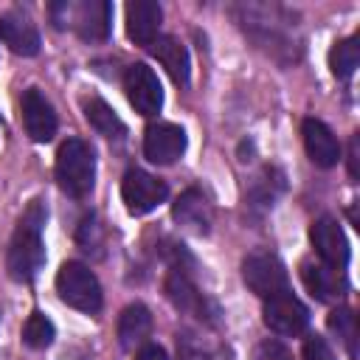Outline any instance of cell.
<instances>
[{
  "label": "cell",
  "instance_id": "2",
  "mask_svg": "<svg viewBox=\"0 0 360 360\" xmlns=\"http://www.w3.org/2000/svg\"><path fill=\"white\" fill-rule=\"evenodd\" d=\"M51 17L56 28H76V34L87 42H101L112 28V6L107 0H84V3H53Z\"/></svg>",
  "mask_w": 360,
  "mask_h": 360
},
{
  "label": "cell",
  "instance_id": "3",
  "mask_svg": "<svg viewBox=\"0 0 360 360\" xmlns=\"http://www.w3.org/2000/svg\"><path fill=\"white\" fill-rule=\"evenodd\" d=\"M96 180V158L87 141L68 138L56 152V183L70 197H87Z\"/></svg>",
  "mask_w": 360,
  "mask_h": 360
},
{
  "label": "cell",
  "instance_id": "12",
  "mask_svg": "<svg viewBox=\"0 0 360 360\" xmlns=\"http://www.w3.org/2000/svg\"><path fill=\"white\" fill-rule=\"evenodd\" d=\"M0 39L17 56H37L39 53V45H42L37 25L22 11H8V14L0 17Z\"/></svg>",
  "mask_w": 360,
  "mask_h": 360
},
{
  "label": "cell",
  "instance_id": "21",
  "mask_svg": "<svg viewBox=\"0 0 360 360\" xmlns=\"http://www.w3.org/2000/svg\"><path fill=\"white\" fill-rule=\"evenodd\" d=\"M360 62V45H357V37H349V39H340L332 45L329 51V68L338 79H349L354 73Z\"/></svg>",
  "mask_w": 360,
  "mask_h": 360
},
{
  "label": "cell",
  "instance_id": "19",
  "mask_svg": "<svg viewBox=\"0 0 360 360\" xmlns=\"http://www.w3.org/2000/svg\"><path fill=\"white\" fill-rule=\"evenodd\" d=\"M84 118L104 138H124V132H127L124 121L115 115V110L104 98H87L84 101Z\"/></svg>",
  "mask_w": 360,
  "mask_h": 360
},
{
  "label": "cell",
  "instance_id": "1",
  "mask_svg": "<svg viewBox=\"0 0 360 360\" xmlns=\"http://www.w3.org/2000/svg\"><path fill=\"white\" fill-rule=\"evenodd\" d=\"M45 202L31 200L28 208L22 211L14 236L8 242V256H6V270L14 281L28 284L37 278V273L45 264V242H42V228H45Z\"/></svg>",
  "mask_w": 360,
  "mask_h": 360
},
{
  "label": "cell",
  "instance_id": "9",
  "mask_svg": "<svg viewBox=\"0 0 360 360\" xmlns=\"http://www.w3.org/2000/svg\"><path fill=\"white\" fill-rule=\"evenodd\" d=\"M183 152H186L183 127L169 124V121H158V124L146 127V132H143V155H146V160L166 166V163H174Z\"/></svg>",
  "mask_w": 360,
  "mask_h": 360
},
{
  "label": "cell",
  "instance_id": "20",
  "mask_svg": "<svg viewBox=\"0 0 360 360\" xmlns=\"http://www.w3.org/2000/svg\"><path fill=\"white\" fill-rule=\"evenodd\" d=\"M166 292H169V298L174 301L177 309L200 312V307H202V298H200L197 287H194V284L188 281V276L180 273V270H174V273L169 276V281H166Z\"/></svg>",
  "mask_w": 360,
  "mask_h": 360
},
{
  "label": "cell",
  "instance_id": "4",
  "mask_svg": "<svg viewBox=\"0 0 360 360\" xmlns=\"http://www.w3.org/2000/svg\"><path fill=\"white\" fill-rule=\"evenodd\" d=\"M56 292L59 298L79 309V312H98L101 309V284L96 273L82 262H65L56 273Z\"/></svg>",
  "mask_w": 360,
  "mask_h": 360
},
{
  "label": "cell",
  "instance_id": "22",
  "mask_svg": "<svg viewBox=\"0 0 360 360\" xmlns=\"http://www.w3.org/2000/svg\"><path fill=\"white\" fill-rule=\"evenodd\" d=\"M53 335H56V329H53L51 318H45L42 312H31L28 315V321L22 326V343L28 349H45V346H51L53 343Z\"/></svg>",
  "mask_w": 360,
  "mask_h": 360
},
{
  "label": "cell",
  "instance_id": "24",
  "mask_svg": "<svg viewBox=\"0 0 360 360\" xmlns=\"http://www.w3.org/2000/svg\"><path fill=\"white\" fill-rule=\"evenodd\" d=\"M304 360H338L335 352L329 349V343L318 335H309L304 340Z\"/></svg>",
  "mask_w": 360,
  "mask_h": 360
},
{
  "label": "cell",
  "instance_id": "6",
  "mask_svg": "<svg viewBox=\"0 0 360 360\" xmlns=\"http://www.w3.org/2000/svg\"><path fill=\"white\" fill-rule=\"evenodd\" d=\"M166 194H169L166 183L143 169H129L121 180V200H124L127 211L135 217L155 211L166 200Z\"/></svg>",
  "mask_w": 360,
  "mask_h": 360
},
{
  "label": "cell",
  "instance_id": "8",
  "mask_svg": "<svg viewBox=\"0 0 360 360\" xmlns=\"http://www.w3.org/2000/svg\"><path fill=\"white\" fill-rule=\"evenodd\" d=\"M264 323L270 332L276 335H301L309 323V309L292 295V292H281L264 301Z\"/></svg>",
  "mask_w": 360,
  "mask_h": 360
},
{
  "label": "cell",
  "instance_id": "25",
  "mask_svg": "<svg viewBox=\"0 0 360 360\" xmlns=\"http://www.w3.org/2000/svg\"><path fill=\"white\" fill-rule=\"evenodd\" d=\"M256 360H292V354L278 340H264L256 352Z\"/></svg>",
  "mask_w": 360,
  "mask_h": 360
},
{
  "label": "cell",
  "instance_id": "23",
  "mask_svg": "<svg viewBox=\"0 0 360 360\" xmlns=\"http://www.w3.org/2000/svg\"><path fill=\"white\" fill-rule=\"evenodd\" d=\"M329 329L343 340V346L349 349V354H357V321L352 315V309H335L329 315Z\"/></svg>",
  "mask_w": 360,
  "mask_h": 360
},
{
  "label": "cell",
  "instance_id": "16",
  "mask_svg": "<svg viewBox=\"0 0 360 360\" xmlns=\"http://www.w3.org/2000/svg\"><path fill=\"white\" fill-rule=\"evenodd\" d=\"M174 219L194 231V233H208V225H211V205L208 200L202 197V191L197 188H188L180 194V200L174 202Z\"/></svg>",
  "mask_w": 360,
  "mask_h": 360
},
{
  "label": "cell",
  "instance_id": "11",
  "mask_svg": "<svg viewBox=\"0 0 360 360\" xmlns=\"http://www.w3.org/2000/svg\"><path fill=\"white\" fill-rule=\"evenodd\" d=\"M22 121H25V132L37 143H48L56 135V112L37 87H28L22 93Z\"/></svg>",
  "mask_w": 360,
  "mask_h": 360
},
{
  "label": "cell",
  "instance_id": "10",
  "mask_svg": "<svg viewBox=\"0 0 360 360\" xmlns=\"http://www.w3.org/2000/svg\"><path fill=\"white\" fill-rule=\"evenodd\" d=\"M309 239H312V248H315V253L321 256L323 264H329L335 270H343L349 264V239H346V233H343L338 219L321 217L312 225Z\"/></svg>",
  "mask_w": 360,
  "mask_h": 360
},
{
  "label": "cell",
  "instance_id": "18",
  "mask_svg": "<svg viewBox=\"0 0 360 360\" xmlns=\"http://www.w3.org/2000/svg\"><path fill=\"white\" fill-rule=\"evenodd\" d=\"M149 48H152V53L158 56V62L169 70V76L177 84H186L188 82V53H186V48H183L180 39H174V37H158Z\"/></svg>",
  "mask_w": 360,
  "mask_h": 360
},
{
  "label": "cell",
  "instance_id": "17",
  "mask_svg": "<svg viewBox=\"0 0 360 360\" xmlns=\"http://www.w3.org/2000/svg\"><path fill=\"white\" fill-rule=\"evenodd\" d=\"M149 332H152V315L143 304H129V307L121 309V315H118V343L124 349L143 346Z\"/></svg>",
  "mask_w": 360,
  "mask_h": 360
},
{
  "label": "cell",
  "instance_id": "5",
  "mask_svg": "<svg viewBox=\"0 0 360 360\" xmlns=\"http://www.w3.org/2000/svg\"><path fill=\"white\" fill-rule=\"evenodd\" d=\"M242 278L245 284L259 295V298H273L281 292H290V278L284 264L273 253H250L242 264Z\"/></svg>",
  "mask_w": 360,
  "mask_h": 360
},
{
  "label": "cell",
  "instance_id": "15",
  "mask_svg": "<svg viewBox=\"0 0 360 360\" xmlns=\"http://www.w3.org/2000/svg\"><path fill=\"white\" fill-rule=\"evenodd\" d=\"M301 278H304V287L318 301H338L346 292L343 270H335L323 262H304L301 264Z\"/></svg>",
  "mask_w": 360,
  "mask_h": 360
},
{
  "label": "cell",
  "instance_id": "14",
  "mask_svg": "<svg viewBox=\"0 0 360 360\" xmlns=\"http://www.w3.org/2000/svg\"><path fill=\"white\" fill-rule=\"evenodd\" d=\"M160 20H163V8L155 0H135L127 6V34L135 45L149 48L158 39L160 31Z\"/></svg>",
  "mask_w": 360,
  "mask_h": 360
},
{
  "label": "cell",
  "instance_id": "13",
  "mask_svg": "<svg viewBox=\"0 0 360 360\" xmlns=\"http://www.w3.org/2000/svg\"><path fill=\"white\" fill-rule=\"evenodd\" d=\"M301 135H304V149L309 155V160L321 169H332L340 160V143L335 138V132L318 121V118H307L301 124Z\"/></svg>",
  "mask_w": 360,
  "mask_h": 360
},
{
  "label": "cell",
  "instance_id": "26",
  "mask_svg": "<svg viewBox=\"0 0 360 360\" xmlns=\"http://www.w3.org/2000/svg\"><path fill=\"white\" fill-rule=\"evenodd\" d=\"M135 360H169V357H166V352H163L158 343H143V346L138 349Z\"/></svg>",
  "mask_w": 360,
  "mask_h": 360
},
{
  "label": "cell",
  "instance_id": "7",
  "mask_svg": "<svg viewBox=\"0 0 360 360\" xmlns=\"http://www.w3.org/2000/svg\"><path fill=\"white\" fill-rule=\"evenodd\" d=\"M124 90H127V98L129 104L135 107V112L141 115H158L160 107H163V87L155 76V70L143 62H135L127 68L124 73Z\"/></svg>",
  "mask_w": 360,
  "mask_h": 360
}]
</instances>
